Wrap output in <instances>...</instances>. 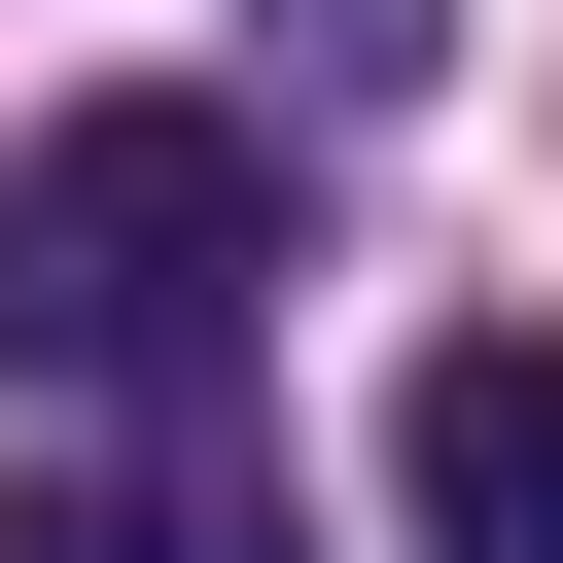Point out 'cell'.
Returning <instances> with one entry per match:
<instances>
[{
    "instance_id": "cell-1",
    "label": "cell",
    "mask_w": 563,
    "mask_h": 563,
    "mask_svg": "<svg viewBox=\"0 0 563 563\" xmlns=\"http://www.w3.org/2000/svg\"><path fill=\"white\" fill-rule=\"evenodd\" d=\"M282 282V141L246 106H70L0 141V387H211Z\"/></svg>"
},
{
    "instance_id": "cell-2",
    "label": "cell",
    "mask_w": 563,
    "mask_h": 563,
    "mask_svg": "<svg viewBox=\"0 0 563 563\" xmlns=\"http://www.w3.org/2000/svg\"><path fill=\"white\" fill-rule=\"evenodd\" d=\"M387 528L422 563H563V317H457L387 387Z\"/></svg>"
},
{
    "instance_id": "cell-3",
    "label": "cell",
    "mask_w": 563,
    "mask_h": 563,
    "mask_svg": "<svg viewBox=\"0 0 563 563\" xmlns=\"http://www.w3.org/2000/svg\"><path fill=\"white\" fill-rule=\"evenodd\" d=\"M0 563H282V493H211V457H70V493H0Z\"/></svg>"
},
{
    "instance_id": "cell-4",
    "label": "cell",
    "mask_w": 563,
    "mask_h": 563,
    "mask_svg": "<svg viewBox=\"0 0 563 563\" xmlns=\"http://www.w3.org/2000/svg\"><path fill=\"white\" fill-rule=\"evenodd\" d=\"M282 35H317V70H422V35H457V0H282Z\"/></svg>"
}]
</instances>
